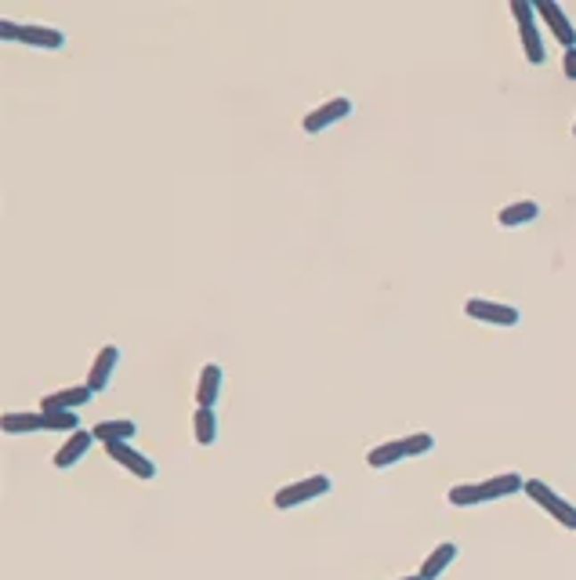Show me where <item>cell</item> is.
<instances>
[{"mask_svg":"<svg viewBox=\"0 0 576 580\" xmlns=\"http://www.w3.org/2000/svg\"><path fill=\"white\" fill-rule=\"evenodd\" d=\"M192 436L199 446H211L218 439V413L215 406H196L192 410Z\"/></svg>","mask_w":576,"mask_h":580,"instance_id":"cell-18","label":"cell"},{"mask_svg":"<svg viewBox=\"0 0 576 580\" xmlns=\"http://www.w3.org/2000/svg\"><path fill=\"white\" fill-rule=\"evenodd\" d=\"M330 490H334V479H330V476H323V471H316V476L297 479V483H290V486L276 490L272 504H276L280 511H287V508H297V504H308V501H320V497H327Z\"/></svg>","mask_w":576,"mask_h":580,"instance_id":"cell-2","label":"cell"},{"mask_svg":"<svg viewBox=\"0 0 576 580\" xmlns=\"http://www.w3.org/2000/svg\"><path fill=\"white\" fill-rule=\"evenodd\" d=\"M464 312L471 320L479 323H490V327H518L522 323V312L515 305H504V301H486V298H471L464 305Z\"/></svg>","mask_w":576,"mask_h":580,"instance_id":"cell-5","label":"cell"},{"mask_svg":"<svg viewBox=\"0 0 576 580\" xmlns=\"http://www.w3.org/2000/svg\"><path fill=\"white\" fill-rule=\"evenodd\" d=\"M91 399H94V392H91L87 385H73V388H59V392H47V396L40 399V410H44V413H55V410L77 413V410H84V406H87Z\"/></svg>","mask_w":576,"mask_h":580,"instance_id":"cell-9","label":"cell"},{"mask_svg":"<svg viewBox=\"0 0 576 580\" xmlns=\"http://www.w3.org/2000/svg\"><path fill=\"white\" fill-rule=\"evenodd\" d=\"M117 363H120V348L117 345H101L98 348V355H94V363H91V371H87V388L98 396V392H110V381H113V374H117Z\"/></svg>","mask_w":576,"mask_h":580,"instance_id":"cell-7","label":"cell"},{"mask_svg":"<svg viewBox=\"0 0 576 580\" xmlns=\"http://www.w3.org/2000/svg\"><path fill=\"white\" fill-rule=\"evenodd\" d=\"M562 69H565L569 80H576V47H569L565 55H562Z\"/></svg>","mask_w":576,"mask_h":580,"instance_id":"cell-23","label":"cell"},{"mask_svg":"<svg viewBox=\"0 0 576 580\" xmlns=\"http://www.w3.org/2000/svg\"><path fill=\"white\" fill-rule=\"evenodd\" d=\"M406 457V446H402V439H388V443H381V446H374L370 453H366V464L370 468H392V464H399Z\"/></svg>","mask_w":576,"mask_h":580,"instance_id":"cell-19","label":"cell"},{"mask_svg":"<svg viewBox=\"0 0 576 580\" xmlns=\"http://www.w3.org/2000/svg\"><path fill=\"white\" fill-rule=\"evenodd\" d=\"M399 580H425V576H421V573H417V576H399Z\"/></svg>","mask_w":576,"mask_h":580,"instance_id":"cell-24","label":"cell"},{"mask_svg":"<svg viewBox=\"0 0 576 580\" xmlns=\"http://www.w3.org/2000/svg\"><path fill=\"white\" fill-rule=\"evenodd\" d=\"M91 443H94V432H84V429H80V432H73V436H69V439H66V443L55 450V457H51V464L62 468V471H66V468H73V464H80V457L91 450Z\"/></svg>","mask_w":576,"mask_h":580,"instance_id":"cell-12","label":"cell"},{"mask_svg":"<svg viewBox=\"0 0 576 580\" xmlns=\"http://www.w3.org/2000/svg\"><path fill=\"white\" fill-rule=\"evenodd\" d=\"M106 453H110V461H117L120 468H127L131 476H138V479H156V464H152V457L142 453L138 446H131V443H110Z\"/></svg>","mask_w":576,"mask_h":580,"instance_id":"cell-8","label":"cell"},{"mask_svg":"<svg viewBox=\"0 0 576 580\" xmlns=\"http://www.w3.org/2000/svg\"><path fill=\"white\" fill-rule=\"evenodd\" d=\"M345 117H352V98L348 94H341V98H330V102H323V105H316L304 120H301V127H304V135H320V131H327V127H334L337 120H345Z\"/></svg>","mask_w":576,"mask_h":580,"instance_id":"cell-6","label":"cell"},{"mask_svg":"<svg viewBox=\"0 0 576 580\" xmlns=\"http://www.w3.org/2000/svg\"><path fill=\"white\" fill-rule=\"evenodd\" d=\"M572 131H576V127H572Z\"/></svg>","mask_w":576,"mask_h":580,"instance_id":"cell-25","label":"cell"},{"mask_svg":"<svg viewBox=\"0 0 576 580\" xmlns=\"http://www.w3.org/2000/svg\"><path fill=\"white\" fill-rule=\"evenodd\" d=\"M402 446H406V457H425L435 450V436L432 432H413V436H402Z\"/></svg>","mask_w":576,"mask_h":580,"instance_id":"cell-22","label":"cell"},{"mask_svg":"<svg viewBox=\"0 0 576 580\" xmlns=\"http://www.w3.org/2000/svg\"><path fill=\"white\" fill-rule=\"evenodd\" d=\"M526 497L533 504H540L555 522H562L565 530H576V504H569L558 490H551L544 479H526Z\"/></svg>","mask_w":576,"mask_h":580,"instance_id":"cell-3","label":"cell"},{"mask_svg":"<svg viewBox=\"0 0 576 580\" xmlns=\"http://www.w3.org/2000/svg\"><path fill=\"white\" fill-rule=\"evenodd\" d=\"M457 555H460V548L453 544V541H442L435 551H428V559L421 562V576L425 580H439L453 562H457Z\"/></svg>","mask_w":576,"mask_h":580,"instance_id":"cell-15","label":"cell"},{"mask_svg":"<svg viewBox=\"0 0 576 580\" xmlns=\"http://www.w3.org/2000/svg\"><path fill=\"white\" fill-rule=\"evenodd\" d=\"M486 490V501H504V497H515V494H526V479L518 471H504V476H493L483 483Z\"/></svg>","mask_w":576,"mask_h":580,"instance_id":"cell-16","label":"cell"},{"mask_svg":"<svg viewBox=\"0 0 576 580\" xmlns=\"http://www.w3.org/2000/svg\"><path fill=\"white\" fill-rule=\"evenodd\" d=\"M511 15L522 29V47H526V62L530 66H544L548 51H544V33L537 26V8L530 4V0H511Z\"/></svg>","mask_w":576,"mask_h":580,"instance_id":"cell-1","label":"cell"},{"mask_svg":"<svg viewBox=\"0 0 576 580\" xmlns=\"http://www.w3.org/2000/svg\"><path fill=\"white\" fill-rule=\"evenodd\" d=\"M222 385H225V371L218 363H207L196 378V406H215L222 396Z\"/></svg>","mask_w":576,"mask_h":580,"instance_id":"cell-11","label":"cell"},{"mask_svg":"<svg viewBox=\"0 0 576 580\" xmlns=\"http://www.w3.org/2000/svg\"><path fill=\"white\" fill-rule=\"evenodd\" d=\"M537 218H540V203H537V200H515V203H504V207H500V215H497V222H500L504 229L530 225V222H537Z\"/></svg>","mask_w":576,"mask_h":580,"instance_id":"cell-14","label":"cell"},{"mask_svg":"<svg viewBox=\"0 0 576 580\" xmlns=\"http://www.w3.org/2000/svg\"><path fill=\"white\" fill-rule=\"evenodd\" d=\"M44 413V410H40ZM47 417V432H80V413H66V410H55V413H44Z\"/></svg>","mask_w":576,"mask_h":580,"instance_id":"cell-21","label":"cell"},{"mask_svg":"<svg viewBox=\"0 0 576 580\" xmlns=\"http://www.w3.org/2000/svg\"><path fill=\"white\" fill-rule=\"evenodd\" d=\"M0 37L4 40H22L29 47H44V51H59L66 44V33L55 29V26H19V22H8V19H0Z\"/></svg>","mask_w":576,"mask_h":580,"instance_id":"cell-4","label":"cell"},{"mask_svg":"<svg viewBox=\"0 0 576 580\" xmlns=\"http://www.w3.org/2000/svg\"><path fill=\"white\" fill-rule=\"evenodd\" d=\"M446 501L453 508H475V504H486V490H483V483H457L446 494Z\"/></svg>","mask_w":576,"mask_h":580,"instance_id":"cell-20","label":"cell"},{"mask_svg":"<svg viewBox=\"0 0 576 580\" xmlns=\"http://www.w3.org/2000/svg\"><path fill=\"white\" fill-rule=\"evenodd\" d=\"M533 8H537V15L548 22V29H551V33H555V37L565 44V51H569V47H576V26H572V19H569V15H565V12L555 4V0H537Z\"/></svg>","mask_w":576,"mask_h":580,"instance_id":"cell-10","label":"cell"},{"mask_svg":"<svg viewBox=\"0 0 576 580\" xmlns=\"http://www.w3.org/2000/svg\"><path fill=\"white\" fill-rule=\"evenodd\" d=\"M94 432V439L98 443H131V436H138V425H134V421H98V425L91 429Z\"/></svg>","mask_w":576,"mask_h":580,"instance_id":"cell-17","label":"cell"},{"mask_svg":"<svg viewBox=\"0 0 576 580\" xmlns=\"http://www.w3.org/2000/svg\"><path fill=\"white\" fill-rule=\"evenodd\" d=\"M0 429H4L8 436H33V432H47V417L40 410L4 413V417H0Z\"/></svg>","mask_w":576,"mask_h":580,"instance_id":"cell-13","label":"cell"}]
</instances>
